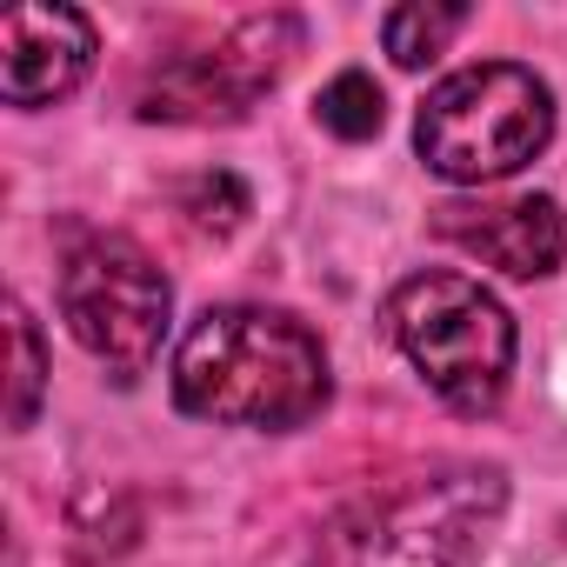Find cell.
Masks as SVG:
<instances>
[{
    "mask_svg": "<svg viewBox=\"0 0 567 567\" xmlns=\"http://www.w3.org/2000/svg\"><path fill=\"white\" fill-rule=\"evenodd\" d=\"M328 388V348L280 308H207L174 348V408L214 427H308Z\"/></svg>",
    "mask_w": 567,
    "mask_h": 567,
    "instance_id": "6da1fadb",
    "label": "cell"
},
{
    "mask_svg": "<svg viewBox=\"0 0 567 567\" xmlns=\"http://www.w3.org/2000/svg\"><path fill=\"white\" fill-rule=\"evenodd\" d=\"M547 141H554V94L520 61H474V68L434 81L421 101V121H414V147H421L427 174H441L454 187L507 181Z\"/></svg>",
    "mask_w": 567,
    "mask_h": 567,
    "instance_id": "7a4b0ae2",
    "label": "cell"
},
{
    "mask_svg": "<svg viewBox=\"0 0 567 567\" xmlns=\"http://www.w3.org/2000/svg\"><path fill=\"white\" fill-rule=\"evenodd\" d=\"M388 328L414 374L454 408V414H494L514 374V321L474 274L427 267L401 280L388 301Z\"/></svg>",
    "mask_w": 567,
    "mask_h": 567,
    "instance_id": "3957f363",
    "label": "cell"
},
{
    "mask_svg": "<svg viewBox=\"0 0 567 567\" xmlns=\"http://www.w3.org/2000/svg\"><path fill=\"white\" fill-rule=\"evenodd\" d=\"M61 321L114 381H141L167 341L174 288L127 234H87L61 260Z\"/></svg>",
    "mask_w": 567,
    "mask_h": 567,
    "instance_id": "277c9868",
    "label": "cell"
},
{
    "mask_svg": "<svg viewBox=\"0 0 567 567\" xmlns=\"http://www.w3.org/2000/svg\"><path fill=\"white\" fill-rule=\"evenodd\" d=\"M501 467H441L381 494L354 520L348 547L354 567H474L501 527Z\"/></svg>",
    "mask_w": 567,
    "mask_h": 567,
    "instance_id": "5b68a950",
    "label": "cell"
},
{
    "mask_svg": "<svg viewBox=\"0 0 567 567\" xmlns=\"http://www.w3.org/2000/svg\"><path fill=\"white\" fill-rule=\"evenodd\" d=\"M301 28L288 14H260L240 21L220 48L207 54H181L154 87H147V121H240L288 68Z\"/></svg>",
    "mask_w": 567,
    "mask_h": 567,
    "instance_id": "8992f818",
    "label": "cell"
},
{
    "mask_svg": "<svg viewBox=\"0 0 567 567\" xmlns=\"http://www.w3.org/2000/svg\"><path fill=\"white\" fill-rule=\"evenodd\" d=\"M94 68V21L81 8H8L0 14V94L8 107L68 101Z\"/></svg>",
    "mask_w": 567,
    "mask_h": 567,
    "instance_id": "52a82bcc",
    "label": "cell"
},
{
    "mask_svg": "<svg viewBox=\"0 0 567 567\" xmlns=\"http://www.w3.org/2000/svg\"><path fill=\"white\" fill-rule=\"evenodd\" d=\"M434 234L454 240L461 254L514 274V280H540L560 267L567 227H560V200L554 194H514V200H447L434 207Z\"/></svg>",
    "mask_w": 567,
    "mask_h": 567,
    "instance_id": "ba28073f",
    "label": "cell"
},
{
    "mask_svg": "<svg viewBox=\"0 0 567 567\" xmlns=\"http://www.w3.org/2000/svg\"><path fill=\"white\" fill-rule=\"evenodd\" d=\"M467 21H474L467 8H394V14L381 21V41H388L394 68H427V61L447 54V41H454Z\"/></svg>",
    "mask_w": 567,
    "mask_h": 567,
    "instance_id": "9c48e42d",
    "label": "cell"
},
{
    "mask_svg": "<svg viewBox=\"0 0 567 567\" xmlns=\"http://www.w3.org/2000/svg\"><path fill=\"white\" fill-rule=\"evenodd\" d=\"M315 114H321L328 134H341V141H368V134H381L388 101H381V87H374L368 74H334V81L321 87Z\"/></svg>",
    "mask_w": 567,
    "mask_h": 567,
    "instance_id": "30bf717a",
    "label": "cell"
},
{
    "mask_svg": "<svg viewBox=\"0 0 567 567\" xmlns=\"http://www.w3.org/2000/svg\"><path fill=\"white\" fill-rule=\"evenodd\" d=\"M8 334H14V401H8V427H34L41 388H48V354H41V328L21 301H8Z\"/></svg>",
    "mask_w": 567,
    "mask_h": 567,
    "instance_id": "8fae6325",
    "label": "cell"
}]
</instances>
